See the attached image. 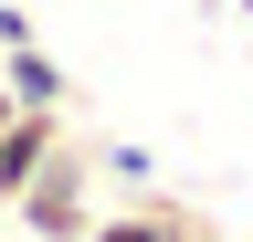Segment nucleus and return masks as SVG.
I'll return each mask as SVG.
<instances>
[{"mask_svg":"<svg viewBox=\"0 0 253 242\" xmlns=\"http://www.w3.org/2000/svg\"><path fill=\"white\" fill-rule=\"evenodd\" d=\"M0 84H11V105H53V116L74 105V74H63L42 42H11V53H0Z\"/></svg>","mask_w":253,"mask_h":242,"instance_id":"4","label":"nucleus"},{"mask_svg":"<svg viewBox=\"0 0 253 242\" xmlns=\"http://www.w3.org/2000/svg\"><path fill=\"white\" fill-rule=\"evenodd\" d=\"M53 137H63V116H53V105H11V116H0V210L21 200V179L42 169V147H53Z\"/></svg>","mask_w":253,"mask_h":242,"instance_id":"3","label":"nucleus"},{"mask_svg":"<svg viewBox=\"0 0 253 242\" xmlns=\"http://www.w3.org/2000/svg\"><path fill=\"white\" fill-rule=\"evenodd\" d=\"M95 179H116V190L137 200V190H158V158H148L137 137H95Z\"/></svg>","mask_w":253,"mask_h":242,"instance_id":"5","label":"nucleus"},{"mask_svg":"<svg viewBox=\"0 0 253 242\" xmlns=\"http://www.w3.org/2000/svg\"><path fill=\"white\" fill-rule=\"evenodd\" d=\"M84 242H201V221H190L169 190H137L126 210H95V221H84Z\"/></svg>","mask_w":253,"mask_h":242,"instance_id":"2","label":"nucleus"},{"mask_svg":"<svg viewBox=\"0 0 253 242\" xmlns=\"http://www.w3.org/2000/svg\"><path fill=\"white\" fill-rule=\"evenodd\" d=\"M11 221H21L32 242H84V221H95V147H84L74 127H63V137L42 147V169L21 179Z\"/></svg>","mask_w":253,"mask_h":242,"instance_id":"1","label":"nucleus"},{"mask_svg":"<svg viewBox=\"0 0 253 242\" xmlns=\"http://www.w3.org/2000/svg\"><path fill=\"white\" fill-rule=\"evenodd\" d=\"M11 42H32V11H21V0H0V53H11Z\"/></svg>","mask_w":253,"mask_h":242,"instance_id":"6","label":"nucleus"},{"mask_svg":"<svg viewBox=\"0 0 253 242\" xmlns=\"http://www.w3.org/2000/svg\"><path fill=\"white\" fill-rule=\"evenodd\" d=\"M201 242H211V232H201Z\"/></svg>","mask_w":253,"mask_h":242,"instance_id":"7","label":"nucleus"}]
</instances>
